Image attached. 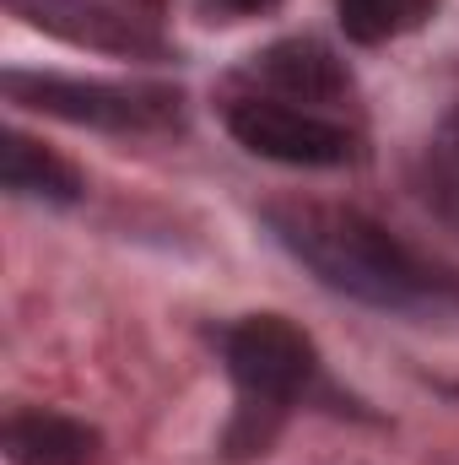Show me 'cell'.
<instances>
[{
    "instance_id": "cell-1",
    "label": "cell",
    "mask_w": 459,
    "mask_h": 465,
    "mask_svg": "<svg viewBox=\"0 0 459 465\" xmlns=\"http://www.w3.org/2000/svg\"><path fill=\"white\" fill-rule=\"evenodd\" d=\"M265 228L276 243L314 271L330 292L367 309H422L438 292V271L422 265L389 228L330 201H276L265 206Z\"/></svg>"
},
{
    "instance_id": "cell-2",
    "label": "cell",
    "mask_w": 459,
    "mask_h": 465,
    "mask_svg": "<svg viewBox=\"0 0 459 465\" xmlns=\"http://www.w3.org/2000/svg\"><path fill=\"white\" fill-rule=\"evenodd\" d=\"M228 379L238 390V417L228 428V455H254L276 439L281 417L319 384V351L287 314H243L217 336Z\"/></svg>"
},
{
    "instance_id": "cell-3",
    "label": "cell",
    "mask_w": 459,
    "mask_h": 465,
    "mask_svg": "<svg viewBox=\"0 0 459 465\" xmlns=\"http://www.w3.org/2000/svg\"><path fill=\"white\" fill-rule=\"evenodd\" d=\"M5 98L16 109L109 130V135H146V130H173L184 114V98L173 87L151 82H82V76H54V71H5Z\"/></svg>"
},
{
    "instance_id": "cell-4",
    "label": "cell",
    "mask_w": 459,
    "mask_h": 465,
    "mask_svg": "<svg viewBox=\"0 0 459 465\" xmlns=\"http://www.w3.org/2000/svg\"><path fill=\"white\" fill-rule=\"evenodd\" d=\"M228 130L243 152L265 163H287V168H346L362 157V135L346 119L303 109V104H281V98H259V93L232 98Z\"/></svg>"
},
{
    "instance_id": "cell-5",
    "label": "cell",
    "mask_w": 459,
    "mask_h": 465,
    "mask_svg": "<svg viewBox=\"0 0 459 465\" xmlns=\"http://www.w3.org/2000/svg\"><path fill=\"white\" fill-rule=\"evenodd\" d=\"M243 82L259 98H281V104H303V109H325V114L356 93L346 60L319 38H281V44L259 49L243 65Z\"/></svg>"
},
{
    "instance_id": "cell-6",
    "label": "cell",
    "mask_w": 459,
    "mask_h": 465,
    "mask_svg": "<svg viewBox=\"0 0 459 465\" xmlns=\"http://www.w3.org/2000/svg\"><path fill=\"white\" fill-rule=\"evenodd\" d=\"M11 16H22L38 33H54L76 49H103L124 60H162L168 44L162 33H151L141 16H124L109 0H5Z\"/></svg>"
},
{
    "instance_id": "cell-7",
    "label": "cell",
    "mask_w": 459,
    "mask_h": 465,
    "mask_svg": "<svg viewBox=\"0 0 459 465\" xmlns=\"http://www.w3.org/2000/svg\"><path fill=\"white\" fill-rule=\"evenodd\" d=\"M0 444L11 465H98L103 460V433L82 417L49 411V406H22L5 417Z\"/></svg>"
},
{
    "instance_id": "cell-8",
    "label": "cell",
    "mask_w": 459,
    "mask_h": 465,
    "mask_svg": "<svg viewBox=\"0 0 459 465\" xmlns=\"http://www.w3.org/2000/svg\"><path fill=\"white\" fill-rule=\"evenodd\" d=\"M0 179L16 201H44V206H76L87 190L82 173L60 152H49L44 141H33L22 130H5V141H0Z\"/></svg>"
},
{
    "instance_id": "cell-9",
    "label": "cell",
    "mask_w": 459,
    "mask_h": 465,
    "mask_svg": "<svg viewBox=\"0 0 459 465\" xmlns=\"http://www.w3.org/2000/svg\"><path fill=\"white\" fill-rule=\"evenodd\" d=\"M438 0H336V22L351 44H395L427 27Z\"/></svg>"
},
{
    "instance_id": "cell-10",
    "label": "cell",
    "mask_w": 459,
    "mask_h": 465,
    "mask_svg": "<svg viewBox=\"0 0 459 465\" xmlns=\"http://www.w3.org/2000/svg\"><path fill=\"white\" fill-rule=\"evenodd\" d=\"M433 195L444 201V212L459 217V114L433 141Z\"/></svg>"
},
{
    "instance_id": "cell-11",
    "label": "cell",
    "mask_w": 459,
    "mask_h": 465,
    "mask_svg": "<svg viewBox=\"0 0 459 465\" xmlns=\"http://www.w3.org/2000/svg\"><path fill=\"white\" fill-rule=\"evenodd\" d=\"M211 5H222V11H238V16H249V11H265V5H276V0H211Z\"/></svg>"
}]
</instances>
